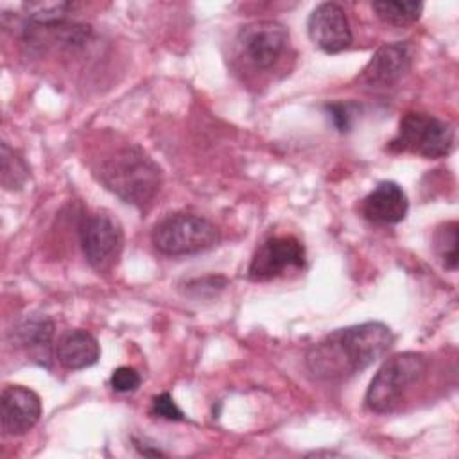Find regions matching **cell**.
<instances>
[{
    "instance_id": "obj_20",
    "label": "cell",
    "mask_w": 459,
    "mask_h": 459,
    "mask_svg": "<svg viewBox=\"0 0 459 459\" xmlns=\"http://www.w3.org/2000/svg\"><path fill=\"white\" fill-rule=\"evenodd\" d=\"M326 111H328V117L332 120V124L341 131H348L350 126H351V115H350V109H348V104H339V102H333V104H328L326 106Z\"/></svg>"
},
{
    "instance_id": "obj_6",
    "label": "cell",
    "mask_w": 459,
    "mask_h": 459,
    "mask_svg": "<svg viewBox=\"0 0 459 459\" xmlns=\"http://www.w3.org/2000/svg\"><path fill=\"white\" fill-rule=\"evenodd\" d=\"M79 238L88 264L99 273L109 271L122 255V226L106 212L86 215L79 228Z\"/></svg>"
},
{
    "instance_id": "obj_2",
    "label": "cell",
    "mask_w": 459,
    "mask_h": 459,
    "mask_svg": "<svg viewBox=\"0 0 459 459\" xmlns=\"http://www.w3.org/2000/svg\"><path fill=\"white\" fill-rule=\"evenodd\" d=\"M99 181L133 206H145L154 199L161 185L160 167L134 145H126L108 154L95 169Z\"/></svg>"
},
{
    "instance_id": "obj_8",
    "label": "cell",
    "mask_w": 459,
    "mask_h": 459,
    "mask_svg": "<svg viewBox=\"0 0 459 459\" xmlns=\"http://www.w3.org/2000/svg\"><path fill=\"white\" fill-rule=\"evenodd\" d=\"M237 43L246 59L256 68H271L285 52L289 30L274 20H260L240 29Z\"/></svg>"
},
{
    "instance_id": "obj_5",
    "label": "cell",
    "mask_w": 459,
    "mask_h": 459,
    "mask_svg": "<svg viewBox=\"0 0 459 459\" xmlns=\"http://www.w3.org/2000/svg\"><path fill=\"white\" fill-rule=\"evenodd\" d=\"M389 147L398 152H412L423 158H443L454 147V127L429 113L409 111L400 118L398 133Z\"/></svg>"
},
{
    "instance_id": "obj_13",
    "label": "cell",
    "mask_w": 459,
    "mask_h": 459,
    "mask_svg": "<svg viewBox=\"0 0 459 459\" xmlns=\"http://www.w3.org/2000/svg\"><path fill=\"white\" fill-rule=\"evenodd\" d=\"M56 357L66 369H84L93 366L100 357L97 339L86 330H68L56 344Z\"/></svg>"
},
{
    "instance_id": "obj_11",
    "label": "cell",
    "mask_w": 459,
    "mask_h": 459,
    "mask_svg": "<svg viewBox=\"0 0 459 459\" xmlns=\"http://www.w3.org/2000/svg\"><path fill=\"white\" fill-rule=\"evenodd\" d=\"M412 63L411 45L405 41L385 43L377 48L360 74V81L369 88H389L398 82Z\"/></svg>"
},
{
    "instance_id": "obj_7",
    "label": "cell",
    "mask_w": 459,
    "mask_h": 459,
    "mask_svg": "<svg viewBox=\"0 0 459 459\" xmlns=\"http://www.w3.org/2000/svg\"><path fill=\"white\" fill-rule=\"evenodd\" d=\"M305 265V247L292 235L271 237L255 251L247 276L253 281H269Z\"/></svg>"
},
{
    "instance_id": "obj_1",
    "label": "cell",
    "mask_w": 459,
    "mask_h": 459,
    "mask_svg": "<svg viewBox=\"0 0 459 459\" xmlns=\"http://www.w3.org/2000/svg\"><path fill=\"white\" fill-rule=\"evenodd\" d=\"M393 341L391 328L380 321L339 328L307 351L305 364L317 380H348L378 360Z\"/></svg>"
},
{
    "instance_id": "obj_12",
    "label": "cell",
    "mask_w": 459,
    "mask_h": 459,
    "mask_svg": "<svg viewBox=\"0 0 459 459\" xmlns=\"http://www.w3.org/2000/svg\"><path fill=\"white\" fill-rule=\"evenodd\" d=\"M409 201L394 181H380L362 201V215L373 224H398L405 219Z\"/></svg>"
},
{
    "instance_id": "obj_4",
    "label": "cell",
    "mask_w": 459,
    "mask_h": 459,
    "mask_svg": "<svg viewBox=\"0 0 459 459\" xmlns=\"http://www.w3.org/2000/svg\"><path fill=\"white\" fill-rule=\"evenodd\" d=\"M151 238L160 253L183 256L212 249L219 242V230L204 217L174 213L154 226Z\"/></svg>"
},
{
    "instance_id": "obj_15",
    "label": "cell",
    "mask_w": 459,
    "mask_h": 459,
    "mask_svg": "<svg viewBox=\"0 0 459 459\" xmlns=\"http://www.w3.org/2000/svg\"><path fill=\"white\" fill-rule=\"evenodd\" d=\"M375 14L389 25H411L414 23L423 11L421 2H402V0H380L371 4Z\"/></svg>"
},
{
    "instance_id": "obj_19",
    "label": "cell",
    "mask_w": 459,
    "mask_h": 459,
    "mask_svg": "<svg viewBox=\"0 0 459 459\" xmlns=\"http://www.w3.org/2000/svg\"><path fill=\"white\" fill-rule=\"evenodd\" d=\"M151 414L158 416V418H163V420H170V421H183L185 420L183 411L176 405V402L172 400V396L169 393H161V394L152 398Z\"/></svg>"
},
{
    "instance_id": "obj_9",
    "label": "cell",
    "mask_w": 459,
    "mask_h": 459,
    "mask_svg": "<svg viewBox=\"0 0 459 459\" xmlns=\"http://www.w3.org/2000/svg\"><path fill=\"white\" fill-rule=\"evenodd\" d=\"M307 29L314 45L326 54L342 52L353 41L346 13L339 4L333 2L316 5L308 16Z\"/></svg>"
},
{
    "instance_id": "obj_16",
    "label": "cell",
    "mask_w": 459,
    "mask_h": 459,
    "mask_svg": "<svg viewBox=\"0 0 459 459\" xmlns=\"http://www.w3.org/2000/svg\"><path fill=\"white\" fill-rule=\"evenodd\" d=\"M457 244H459V226L455 221L441 224L434 233V249L445 269H457Z\"/></svg>"
},
{
    "instance_id": "obj_17",
    "label": "cell",
    "mask_w": 459,
    "mask_h": 459,
    "mask_svg": "<svg viewBox=\"0 0 459 459\" xmlns=\"http://www.w3.org/2000/svg\"><path fill=\"white\" fill-rule=\"evenodd\" d=\"M29 176V167L5 142L2 143V185L7 190H18L23 186Z\"/></svg>"
},
{
    "instance_id": "obj_18",
    "label": "cell",
    "mask_w": 459,
    "mask_h": 459,
    "mask_svg": "<svg viewBox=\"0 0 459 459\" xmlns=\"http://www.w3.org/2000/svg\"><path fill=\"white\" fill-rule=\"evenodd\" d=\"M140 382H142L140 373L129 366L117 368L109 378V384L117 393H133L138 389Z\"/></svg>"
},
{
    "instance_id": "obj_10",
    "label": "cell",
    "mask_w": 459,
    "mask_h": 459,
    "mask_svg": "<svg viewBox=\"0 0 459 459\" xmlns=\"http://www.w3.org/2000/svg\"><path fill=\"white\" fill-rule=\"evenodd\" d=\"M41 416L39 396L23 385H5L0 394V420L4 436L29 432Z\"/></svg>"
},
{
    "instance_id": "obj_3",
    "label": "cell",
    "mask_w": 459,
    "mask_h": 459,
    "mask_svg": "<svg viewBox=\"0 0 459 459\" xmlns=\"http://www.w3.org/2000/svg\"><path fill=\"white\" fill-rule=\"evenodd\" d=\"M429 371V359L418 351H402L389 357L369 382L366 405L378 414L394 412Z\"/></svg>"
},
{
    "instance_id": "obj_14",
    "label": "cell",
    "mask_w": 459,
    "mask_h": 459,
    "mask_svg": "<svg viewBox=\"0 0 459 459\" xmlns=\"http://www.w3.org/2000/svg\"><path fill=\"white\" fill-rule=\"evenodd\" d=\"M54 323L47 316H30L16 326V339L23 348L32 351L47 350L52 342Z\"/></svg>"
}]
</instances>
